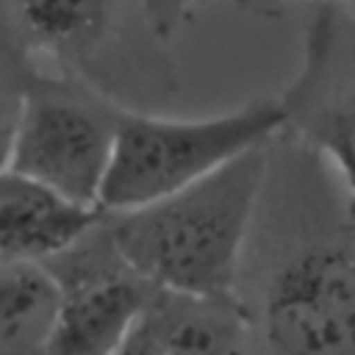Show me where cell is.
I'll use <instances>...</instances> for the list:
<instances>
[{
  "mask_svg": "<svg viewBox=\"0 0 355 355\" xmlns=\"http://www.w3.org/2000/svg\"><path fill=\"white\" fill-rule=\"evenodd\" d=\"M236 300L252 355H355V200L288 136L269 147Z\"/></svg>",
  "mask_w": 355,
  "mask_h": 355,
  "instance_id": "6da1fadb",
  "label": "cell"
},
{
  "mask_svg": "<svg viewBox=\"0 0 355 355\" xmlns=\"http://www.w3.org/2000/svg\"><path fill=\"white\" fill-rule=\"evenodd\" d=\"M269 147L247 153L155 202L103 214L116 250L161 291L236 300L266 180Z\"/></svg>",
  "mask_w": 355,
  "mask_h": 355,
  "instance_id": "7a4b0ae2",
  "label": "cell"
},
{
  "mask_svg": "<svg viewBox=\"0 0 355 355\" xmlns=\"http://www.w3.org/2000/svg\"><path fill=\"white\" fill-rule=\"evenodd\" d=\"M0 42L125 108L153 111L178 89L141 0H0Z\"/></svg>",
  "mask_w": 355,
  "mask_h": 355,
  "instance_id": "3957f363",
  "label": "cell"
},
{
  "mask_svg": "<svg viewBox=\"0 0 355 355\" xmlns=\"http://www.w3.org/2000/svg\"><path fill=\"white\" fill-rule=\"evenodd\" d=\"M283 128L277 94L205 116L125 108L100 194V214L130 211L175 194L236 158L269 147L283 136Z\"/></svg>",
  "mask_w": 355,
  "mask_h": 355,
  "instance_id": "277c9868",
  "label": "cell"
},
{
  "mask_svg": "<svg viewBox=\"0 0 355 355\" xmlns=\"http://www.w3.org/2000/svg\"><path fill=\"white\" fill-rule=\"evenodd\" d=\"M122 111L83 80L36 69L8 169L67 202L100 211Z\"/></svg>",
  "mask_w": 355,
  "mask_h": 355,
  "instance_id": "5b68a950",
  "label": "cell"
},
{
  "mask_svg": "<svg viewBox=\"0 0 355 355\" xmlns=\"http://www.w3.org/2000/svg\"><path fill=\"white\" fill-rule=\"evenodd\" d=\"M277 100L283 136L316 153L355 200V11L311 3L300 67Z\"/></svg>",
  "mask_w": 355,
  "mask_h": 355,
  "instance_id": "8992f818",
  "label": "cell"
},
{
  "mask_svg": "<svg viewBox=\"0 0 355 355\" xmlns=\"http://www.w3.org/2000/svg\"><path fill=\"white\" fill-rule=\"evenodd\" d=\"M44 263L61 291L44 355H114L158 291L116 250L103 216L86 236Z\"/></svg>",
  "mask_w": 355,
  "mask_h": 355,
  "instance_id": "52a82bcc",
  "label": "cell"
},
{
  "mask_svg": "<svg viewBox=\"0 0 355 355\" xmlns=\"http://www.w3.org/2000/svg\"><path fill=\"white\" fill-rule=\"evenodd\" d=\"M100 216L6 169L0 172V263L47 261L86 236Z\"/></svg>",
  "mask_w": 355,
  "mask_h": 355,
  "instance_id": "ba28073f",
  "label": "cell"
},
{
  "mask_svg": "<svg viewBox=\"0 0 355 355\" xmlns=\"http://www.w3.org/2000/svg\"><path fill=\"white\" fill-rule=\"evenodd\" d=\"M58 300V283L44 261L0 263V355H44Z\"/></svg>",
  "mask_w": 355,
  "mask_h": 355,
  "instance_id": "9c48e42d",
  "label": "cell"
},
{
  "mask_svg": "<svg viewBox=\"0 0 355 355\" xmlns=\"http://www.w3.org/2000/svg\"><path fill=\"white\" fill-rule=\"evenodd\" d=\"M153 311L164 327L169 355H252L239 300L183 297L158 288Z\"/></svg>",
  "mask_w": 355,
  "mask_h": 355,
  "instance_id": "30bf717a",
  "label": "cell"
},
{
  "mask_svg": "<svg viewBox=\"0 0 355 355\" xmlns=\"http://www.w3.org/2000/svg\"><path fill=\"white\" fill-rule=\"evenodd\" d=\"M36 69H39L36 64H31L14 47L0 42V172L8 169L17 125H19L28 86H31Z\"/></svg>",
  "mask_w": 355,
  "mask_h": 355,
  "instance_id": "8fae6325",
  "label": "cell"
},
{
  "mask_svg": "<svg viewBox=\"0 0 355 355\" xmlns=\"http://www.w3.org/2000/svg\"><path fill=\"white\" fill-rule=\"evenodd\" d=\"M114 355H169L164 327L153 311V302L141 313V319L130 327V333L122 338V344L114 349Z\"/></svg>",
  "mask_w": 355,
  "mask_h": 355,
  "instance_id": "7c38bea8",
  "label": "cell"
},
{
  "mask_svg": "<svg viewBox=\"0 0 355 355\" xmlns=\"http://www.w3.org/2000/svg\"><path fill=\"white\" fill-rule=\"evenodd\" d=\"M208 0H141V8L153 25V31L169 42L191 17L194 11Z\"/></svg>",
  "mask_w": 355,
  "mask_h": 355,
  "instance_id": "4fadbf2b",
  "label": "cell"
},
{
  "mask_svg": "<svg viewBox=\"0 0 355 355\" xmlns=\"http://www.w3.org/2000/svg\"><path fill=\"white\" fill-rule=\"evenodd\" d=\"M294 0H233V6H239L241 11L258 14V17H280ZM308 3H333L341 8L355 11V0H308Z\"/></svg>",
  "mask_w": 355,
  "mask_h": 355,
  "instance_id": "5bb4252c",
  "label": "cell"
}]
</instances>
